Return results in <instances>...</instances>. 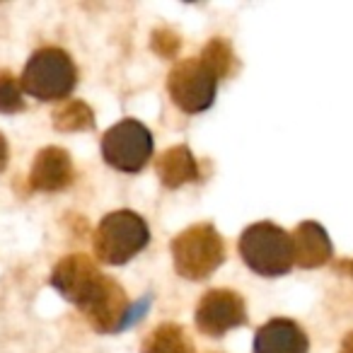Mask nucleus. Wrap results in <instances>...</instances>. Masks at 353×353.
<instances>
[{
    "label": "nucleus",
    "mask_w": 353,
    "mask_h": 353,
    "mask_svg": "<svg viewBox=\"0 0 353 353\" xmlns=\"http://www.w3.org/2000/svg\"><path fill=\"white\" fill-rule=\"evenodd\" d=\"M51 285L85 314L99 334L119 332L128 314V295L117 279L102 274L85 252L65 254L51 271Z\"/></svg>",
    "instance_id": "nucleus-1"
},
{
    "label": "nucleus",
    "mask_w": 353,
    "mask_h": 353,
    "mask_svg": "<svg viewBox=\"0 0 353 353\" xmlns=\"http://www.w3.org/2000/svg\"><path fill=\"white\" fill-rule=\"evenodd\" d=\"M20 85L22 92L39 102H68L78 85V65L61 46H41L27 59Z\"/></svg>",
    "instance_id": "nucleus-2"
},
{
    "label": "nucleus",
    "mask_w": 353,
    "mask_h": 353,
    "mask_svg": "<svg viewBox=\"0 0 353 353\" xmlns=\"http://www.w3.org/2000/svg\"><path fill=\"white\" fill-rule=\"evenodd\" d=\"M150 242V228L141 213L119 208L99 221L92 232V250L102 264L121 266L141 254Z\"/></svg>",
    "instance_id": "nucleus-3"
},
{
    "label": "nucleus",
    "mask_w": 353,
    "mask_h": 353,
    "mask_svg": "<svg viewBox=\"0 0 353 353\" xmlns=\"http://www.w3.org/2000/svg\"><path fill=\"white\" fill-rule=\"evenodd\" d=\"M174 271L187 281H206L225 261V240L213 223H196L170 242Z\"/></svg>",
    "instance_id": "nucleus-4"
},
{
    "label": "nucleus",
    "mask_w": 353,
    "mask_h": 353,
    "mask_svg": "<svg viewBox=\"0 0 353 353\" xmlns=\"http://www.w3.org/2000/svg\"><path fill=\"white\" fill-rule=\"evenodd\" d=\"M242 261L247 269L264 279L285 276L293 269V242L290 232L271 221H259L254 225L245 228L237 242Z\"/></svg>",
    "instance_id": "nucleus-5"
},
{
    "label": "nucleus",
    "mask_w": 353,
    "mask_h": 353,
    "mask_svg": "<svg viewBox=\"0 0 353 353\" xmlns=\"http://www.w3.org/2000/svg\"><path fill=\"white\" fill-rule=\"evenodd\" d=\"M218 83L221 80L216 73L199 56H194L172 65L167 75V92L174 107L184 114H201L216 102Z\"/></svg>",
    "instance_id": "nucleus-6"
},
{
    "label": "nucleus",
    "mask_w": 353,
    "mask_h": 353,
    "mask_svg": "<svg viewBox=\"0 0 353 353\" xmlns=\"http://www.w3.org/2000/svg\"><path fill=\"white\" fill-rule=\"evenodd\" d=\"M152 133L136 119H121L102 136V157L123 174H138L152 157Z\"/></svg>",
    "instance_id": "nucleus-7"
},
{
    "label": "nucleus",
    "mask_w": 353,
    "mask_h": 353,
    "mask_svg": "<svg viewBox=\"0 0 353 353\" xmlns=\"http://www.w3.org/2000/svg\"><path fill=\"white\" fill-rule=\"evenodd\" d=\"M194 322L203 336L223 339L228 332L247 324V303L232 288H211L199 298Z\"/></svg>",
    "instance_id": "nucleus-8"
},
{
    "label": "nucleus",
    "mask_w": 353,
    "mask_h": 353,
    "mask_svg": "<svg viewBox=\"0 0 353 353\" xmlns=\"http://www.w3.org/2000/svg\"><path fill=\"white\" fill-rule=\"evenodd\" d=\"M75 182L73 157L65 148L46 145L34 155L30 170V189L41 194L65 192Z\"/></svg>",
    "instance_id": "nucleus-9"
},
{
    "label": "nucleus",
    "mask_w": 353,
    "mask_h": 353,
    "mask_svg": "<svg viewBox=\"0 0 353 353\" xmlns=\"http://www.w3.org/2000/svg\"><path fill=\"white\" fill-rule=\"evenodd\" d=\"M252 353H310V339L295 319L274 317L256 329Z\"/></svg>",
    "instance_id": "nucleus-10"
},
{
    "label": "nucleus",
    "mask_w": 353,
    "mask_h": 353,
    "mask_svg": "<svg viewBox=\"0 0 353 353\" xmlns=\"http://www.w3.org/2000/svg\"><path fill=\"white\" fill-rule=\"evenodd\" d=\"M293 264L300 269H319L334 256V245L327 230L314 221H303L293 232Z\"/></svg>",
    "instance_id": "nucleus-11"
},
{
    "label": "nucleus",
    "mask_w": 353,
    "mask_h": 353,
    "mask_svg": "<svg viewBox=\"0 0 353 353\" xmlns=\"http://www.w3.org/2000/svg\"><path fill=\"white\" fill-rule=\"evenodd\" d=\"M155 174L165 189H179L201 179V165L189 145H172L157 155Z\"/></svg>",
    "instance_id": "nucleus-12"
},
{
    "label": "nucleus",
    "mask_w": 353,
    "mask_h": 353,
    "mask_svg": "<svg viewBox=\"0 0 353 353\" xmlns=\"http://www.w3.org/2000/svg\"><path fill=\"white\" fill-rule=\"evenodd\" d=\"M141 353H196V346L182 324L162 322L145 334Z\"/></svg>",
    "instance_id": "nucleus-13"
},
{
    "label": "nucleus",
    "mask_w": 353,
    "mask_h": 353,
    "mask_svg": "<svg viewBox=\"0 0 353 353\" xmlns=\"http://www.w3.org/2000/svg\"><path fill=\"white\" fill-rule=\"evenodd\" d=\"M51 117H54V128L63 133L90 131L94 126V112L83 99H68Z\"/></svg>",
    "instance_id": "nucleus-14"
},
{
    "label": "nucleus",
    "mask_w": 353,
    "mask_h": 353,
    "mask_svg": "<svg viewBox=\"0 0 353 353\" xmlns=\"http://www.w3.org/2000/svg\"><path fill=\"white\" fill-rule=\"evenodd\" d=\"M199 59L216 73L218 80H225L228 75L235 70V51H232L230 41L223 39V37H213V39L201 49Z\"/></svg>",
    "instance_id": "nucleus-15"
},
{
    "label": "nucleus",
    "mask_w": 353,
    "mask_h": 353,
    "mask_svg": "<svg viewBox=\"0 0 353 353\" xmlns=\"http://www.w3.org/2000/svg\"><path fill=\"white\" fill-rule=\"evenodd\" d=\"M25 92H22L20 78L12 70H0V114H20L25 112Z\"/></svg>",
    "instance_id": "nucleus-16"
},
{
    "label": "nucleus",
    "mask_w": 353,
    "mask_h": 353,
    "mask_svg": "<svg viewBox=\"0 0 353 353\" xmlns=\"http://www.w3.org/2000/svg\"><path fill=\"white\" fill-rule=\"evenodd\" d=\"M179 49H182V39L170 27H160V30L152 32V51L160 54L162 59H174Z\"/></svg>",
    "instance_id": "nucleus-17"
},
{
    "label": "nucleus",
    "mask_w": 353,
    "mask_h": 353,
    "mask_svg": "<svg viewBox=\"0 0 353 353\" xmlns=\"http://www.w3.org/2000/svg\"><path fill=\"white\" fill-rule=\"evenodd\" d=\"M8 162H10V145H8V138L0 133V172L8 170Z\"/></svg>",
    "instance_id": "nucleus-18"
},
{
    "label": "nucleus",
    "mask_w": 353,
    "mask_h": 353,
    "mask_svg": "<svg viewBox=\"0 0 353 353\" xmlns=\"http://www.w3.org/2000/svg\"><path fill=\"white\" fill-rule=\"evenodd\" d=\"M339 353H353V329L343 336L341 341V348H339Z\"/></svg>",
    "instance_id": "nucleus-19"
},
{
    "label": "nucleus",
    "mask_w": 353,
    "mask_h": 353,
    "mask_svg": "<svg viewBox=\"0 0 353 353\" xmlns=\"http://www.w3.org/2000/svg\"><path fill=\"white\" fill-rule=\"evenodd\" d=\"M336 269L341 271V274H346V276H351V279H353V259H341L336 264Z\"/></svg>",
    "instance_id": "nucleus-20"
}]
</instances>
